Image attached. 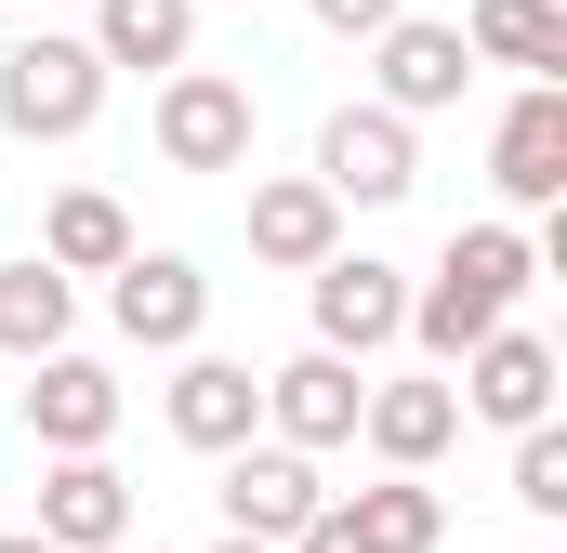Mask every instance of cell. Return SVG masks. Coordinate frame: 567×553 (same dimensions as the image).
Returning <instances> with one entry per match:
<instances>
[{
  "label": "cell",
  "mask_w": 567,
  "mask_h": 553,
  "mask_svg": "<svg viewBox=\"0 0 567 553\" xmlns=\"http://www.w3.org/2000/svg\"><path fill=\"white\" fill-rule=\"evenodd\" d=\"M528 276H542V238H515V225H462V238L435 251V276L410 290V343L449 369L462 343H488V330L528 303Z\"/></svg>",
  "instance_id": "cell-1"
},
{
  "label": "cell",
  "mask_w": 567,
  "mask_h": 553,
  "mask_svg": "<svg viewBox=\"0 0 567 553\" xmlns=\"http://www.w3.org/2000/svg\"><path fill=\"white\" fill-rule=\"evenodd\" d=\"M93 106H106V53L93 40H13L0 53V133L13 145H66V133H93Z\"/></svg>",
  "instance_id": "cell-2"
},
{
  "label": "cell",
  "mask_w": 567,
  "mask_h": 553,
  "mask_svg": "<svg viewBox=\"0 0 567 553\" xmlns=\"http://www.w3.org/2000/svg\"><path fill=\"white\" fill-rule=\"evenodd\" d=\"M449 541V501H435L423 474H396L383 461V488H357V501H317L278 553H435Z\"/></svg>",
  "instance_id": "cell-3"
},
{
  "label": "cell",
  "mask_w": 567,
  "mask_h": 553,
  "mask_svg": "<svg viewBox=\"0 0 567 553\" xmlns=\"http://www.w3.org/2000/svg\"><path fill=\"white\" fill-rule=\"evenodd\" d=\"M158 158L172 171H238L251 158V93L225 66H158Z\"/></svg>",
  "instance_id": "cell-4"
},
{
  "label": "cell",
  "mask_w": 567,
  "mask_h": 553,
  "mask_svg": "<svg viewBox=\"0 0 567 553\" xmlns=\"http://www.w3.org/2000/svg\"><path fill=\"white\" fill-rule=\"evenodd\" d=\"M106 316H120V343H145V356H185L198 316H212V276L185 264V251H120L106 264Z\"/></svg>",
  "instance_id": "cell-5"
},
{
  "label": "cell",
  "mask_w": 567,
  "mask_h": 553,
  "mask_svg": "<svg viewBox=\"0 0 567 553\" xmlns=\"http://www.w3.org/2000/svg\"><path fill=\"white\" fill-rule=\"evenodd\" d=\"M40 541L53 553H120L133 541V474H120L106 448H53V474H40Z\"/></svg>",
  "instance_id": "cell-6"
},
{
  "label": "cell",
  "mask_w": 567,
  "mask_h": 553,
  "mask_svg": "<svg viewBox=\"0 0 567 553\" xmlns=\"http://www.w3.org/2000/svg\"><path fill=\"white\" fill-rule=\"evenodd\" d=\"M449 369H462L449 396H462L475 421H502V435H515V421H555V343H542V330H515V316H502L488 343H462Z\"/></svg>",
  "instance_id": "cell-7"
},
{
  "label": "cell",
  "mask_w": 567,
  "mask_h": 553,
  "mask_svg": "<svg viewBox=\"0 0 567 553\" xmlns=\"http://www.w3.org/2000/svg\"><path fill=\"white\" fill-rule=\"evenodd\" d=\"M303 276H317V343L330 356H370V343L410 330V276L383 264V251H330V264H303Z\"/></svg>",
  "instance_id": "cell-8"
},
{
  "label": "cell",
  "mask_w": 567,
  "mask_h": 553,
  "mask_svg": "<svg viewBox=\"0 0 567 553\" xmlns=\"http://www.w3.org/2000/svg\"><path fill=\"white\" fill-rule=\"evenodd\" d=\"M317 185H330V198H370V211H383V198H410V185H423L410 119H396V106H343V119L317 133Z\"/></svg>",
  "instance_id": "cell-9"
},
{
  "label": "cell",
  "mask_w": 567,
  "mask_h": 553,
  "mask_svg": "<svg viewBox=\"0 0 567 553\" xmlns=\"http://www.w3.org/2000/svg\"><path fill=\"white\" fill-rule=\"evenodd\" d=\"M488 185L528 198V211H555V198H567V93H555V80H528V93L502 106V133H488Z\"/></svg>",
  "instance_id": "cell-10"
},
{
  "label": "cell",
  "mask_w": 567,
  "mask_h": 553,
  "mask_svg": "<svg viewBox=\"0 0 567 553\" xmlns=\"http://www.w3.org/2000/svg\"><path fill=\"white\" fill-rule=\"evenodd\" d=\"M370 53H383V106H396V119L462 106V80H475V40H462V27H435V13H396Z\"/></svg>",
  "instance_id": "cell-11"
},
{
  "label": "cell",
  "mask_w": 567,
  "mask_h": 553,
  "mask_svg": "<svg viewBox=\"0 0 567 553\" xmlns=\"http://www.w3.org/2000/svg\"><path fill=\"white\" fill-rule=\"evenodd\" d=\"M317 501H330V488H317V461H303L290 435H278V448H251V435L225 448V528H251V541H290Z\"/></svg>",
  "instance_id": "cell-12"
},
{
  "label": "cell",
  "mask_w": 567,
  "mask_h": 553,
  "mask_svg": "<svg viewBox=\"0 0 567 553\" xmlns=\"http://www.w3.org/2000/svg\"><path fill=\"white\" fill-rule=\"evenodd\" d=\"M251 421H265V369H251V356H198V343H185V369H172V435L225 461Z\"/></svg>",
  "instance_id": "cell-13"
},
{
  "label": "cell",
  "mask_w": 567,
  "mask_h": 553,
  "mask_svg": "<svg viewBox=\"0 0 567 553\" xmlns=\"http://www.w3.org/2000/svg\"><path fill=\"white\" fill-rule=\"evenodd\" d=\"M330 251H343V198H330L317 171H278V185H251V264L303 276V264H330Z\"/></svg>",
  "instance_id": "cell-14"
},
{
  "label": "cell",
  "mask_w": 567,
  "mask_h": 553,
  "mask_svg": "<svg viewBox=\"0 0 567 553\" xmlns=\"http://www.w3.org/2000/svg\"><path fill=\"white\" fill-rule=\"evenodd\" d=\"M357 396H370V383H357V356H330V343L290 356V369H265V421H278L290 448H343V435H357Z\"/></svg>",
  "instance_id": "cell-15"
},
{
  "label": "cell",
  "mask_w": 567,
  "mask_h": 553,
  "mask_svg": "<svg viewBox=\"0 0 567 553\" xmlns=\"http://www.w3.org/2000/svg\"><path fill=\"white\" fill-rule=\"evenodd\" d=\"M27 369H40V383H27V435H40V448H106V435H120V383H106L93 356L53 343V356H27Z\"/></svg>",
  "instance_id": "cell-16"
},
{
  "label": "cell",
  "mask_w": 567,
  "mask_h": 553,
  "mask_svg": "<svg viewBox=\"0 0 567 553\" xmlns=\"http://www.w3.org/2000/svg\"><path fill=\"white\" fill-rule=\"evenodd\" d=\"M357 435H370L396 474H423V461H449V435H462V396H449V383H370V396H357Z\"/></svg>",
  "instance_id": "cell-17"
},
{
  "label": "cell",
  "mask_w": 567,
  "mask_h": 553,
  "mask_svg": "<svg viewBox=\"0 0 567 553\" xmlns=\"http://www.w3.org/2000/svg\"><path fill=\"white\" fill-rule=\"evenodd\" d=\"M66 316H80V276L66 264H0V356H53L66 343Z\"/></svg>",
  "instance_id": "cell-18"
},
{
  "label": "cell",
  "mask_w": 567,
  "mask_h": 553,
  "mask_svg": "<svg viewBox=\"0 0 567 553\" xmlns=\"http://www.w3.org/2000/svg\"><path fill=\"white\" fill-rule=\"evenodd\" d=\"M120 251H133V211H120L106 185H66V198H53V225H40V264H66V276H106Z\"/></svg>",
  "instance_id": "cell-19"
},
{
  "label": "cell",
  "mask_w": 567,
  "mask_h": 553,
  "mask_svg": "<svg viewBox=\"0 0 567 553\" xmlns=\"http://www.w3.org/2000/svg\"><path fill=\"white\" fill-rule=\"evenodd\" d=\"M462 40H475L488 66H528V80H555V66H567V13H555V0H475Z\"/></svg>",
  "instance_id": "cell-20"
},
{
  "label": "cell",
  "mask_w": 567,
  "mask_h": 553,
  "mask_svg": "<svg viewBox=\"0 0 567 553\" xmlns=\"http://www.w3.org/2000/svg\"><path fill=\"white\" fill-rule=\"evenodd\" d=\"M93 53L106 66H185L198 53V0H106L93 13Z\"/></svg>",
  "instance_id": "cell-21"
},
{
  "label": "cell",
  "mask_w": 567,
  "mask_h": 553,
  "mask_svg": "<svg viewBox=\"0 0 567 553\" xmlns=\"http://www.w3.org/2000/svg\"><path fill=\"white\" fill-rule=\"evenodd\" d=\"M515 501L528 514H567V435L555 421H515Z\"/></svg>",
  "instance_id": "cell-22"
},
{
  "label": "cell",
  "mask_w": 567,
  "mask_h": 553,
  "mask_svg": "<svg viewBox=\"0 0 567 553\" xmlns=\"http://www.w3.org/2000/svg\"><path fill=\"white\" fill-rule=\"evenodd\" d=\"M396 13H410V0H317V27H330V40H383Z\"/></svg>",
  "instance_id": "cell-23"
},
{
  "label": "cell",
  "mask_w": 567,
  "mask_h": 553,
  "mask_svg": "<svg viewBox=\"0 0 567 553\" xmlns=\"http://www.w3.org/2000/svg\"><path fill=\"white\" fill-rule=\"evenodd\" d=\"M212 553H278V541H251V528H225V541H212Z\"/></svg>",
  "instance_id": "cell-24"
},
{
  "label": "cell",
  "mask_w": 567,
  "mask_h": 553,
  "mask_svg": "<svg viewBox=\"0 0 567 553\" xmlns=\"http://www.w3.org/2000/svg\"><path fill=\"white\" fill-rule=\"evenodd\" d=\"M0 553H53V541H40V528H13V541H0Z\"/></svg>",
  "instance_id": "cell-25"
}]
</instances>
